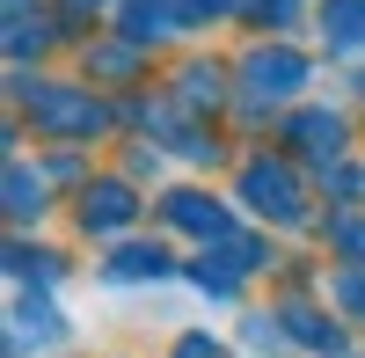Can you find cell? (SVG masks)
<instances>
[{"mask_svg": "<svg viewBox=\"0 0 365 358\" xmlns=\"http://www.w3.org/2000/svg\"><path fill=\"white\" fill-rule=\"evenodd\" d=\"M299 139H307L314 154H336L344 146V117H299Z\"/></svg>", "mask_w": 365, "mask_h": 358, "instance_id": "cell-7", "label": "cell"}, {"mask_svg": "<svg viewBox=\"0 0 365 358\" xmlns=\"http://www.w3.org/2000/svg\"><path fill=\"white\" fill-rule=\"evenodd\" d=\"M182 81H190V103H220V66H190V73H182Z\"/></svg>", "mask_w": 365, "mask_h": 358, "instance_id": "cell-9", "label": "cell"}, {"mask_svg": "<svg viewBox=\"0 0 365 358\" xmlns=\"http://www.w3.org/2000/svg\"><path fill=\"white\" fill-rule=\"evenodd\" d=\"M132 22V37H168V29H182V22H190V8H175V0H132V8H125Z\"/></svg>", "mask_w": 365, "mask_h": 358, "instance_id": "cell-4", "label": "cell"}, {"mask_svg": "<svg viewBox=\"0 0 365 358\" xmlns=\"http://www.w3.org/2000/svg\"><path fill=\"white\" fill-rule=\"evenodd\" d=\"M299 81H307V66L292 51H256L249 58V96H292Z\"/></svg>", "mask_w": 365, "mask_h": 358, "instance_id": "cell-2", "label": "cell"}, {"mask_svg": "<svg viewBox=\"0 0 365 358\" xmlns=\"http://www.w3.org/2000/svg\"><path fill=\"white\" fill-rule=\"evenodd\" d=\"M8 205H15V220H29V213H44V183L29 168H8Z\"/></svg>", "mask_w": 365, "mask_h": 358, "instance_id": "cell-6", "label": "cell"}, {"mask_svg": "<svg viewBox=\"0 0 365 358\" xmlns=\"http://www.w3.org/2000/svg\"><path fill=\"white\" fill-rule=\"evenodd\" d=\"M249 198H256V213H299V198H292V175L285 168H270V161H256L249 168Z\"/></svg>", "mask_w": 365, "mask_h": 358, "instance_id": "cell-3", "label": "cell"}, {"mask_svg": "<svg viewBox=\"0 0 365 358\" xmlns=\"http://www.w3.org/2000/svg\"><path fill=\"white\" fill-rule=\"evenodd\" d=\"M256 8H263V15H292L299 0H256Z\"/></svg>", "mask_w": 365, "mask_h": 358, "instance_id": "cell-10", "label": "cell"}, {"mask_svg": "<svg viewBox=\"0 0 365 358\" xmlns=\"http://www.w3.org/2000/svg\"><path fill=\"white\" fill-rule=\"evenodd\" d=\"M329 37L336 44H365V0H329Z\"/></svg>", "mask_w": 365, "mask_h": 358, "instance_id": "cell-5", "label": "cell"}, {"mask_svg": "<svg viewBox=\"0 0 365 358\" xmlns=\"http://www.w3.org/2000/svg\"><path fill=\"white\" fill-rule=\"evenodd\" d=\"M29 110H37V125H51L58 139H88V132L103 125V110L88 103V96H73V88H37Z\"/></svg>", "mask_w": 365, "mask_h": 358, "instance_id": "cell-1", "label": "cell"}, {"mask_svg": "<svg viewBox=\"0 0 365 358\" xmlns=\"http://www.w3.org/2000/svg\"><path fill=\"white\" fill-rule=\"evenodd\" d=\"M125 213H132V198H125V190H88V227H96V220H103V227H117Z\"/></svg>", "mask_w": 365, "mask_h": 358, "instance_id": "cell-8", "label": "cell"}]
</instances>
